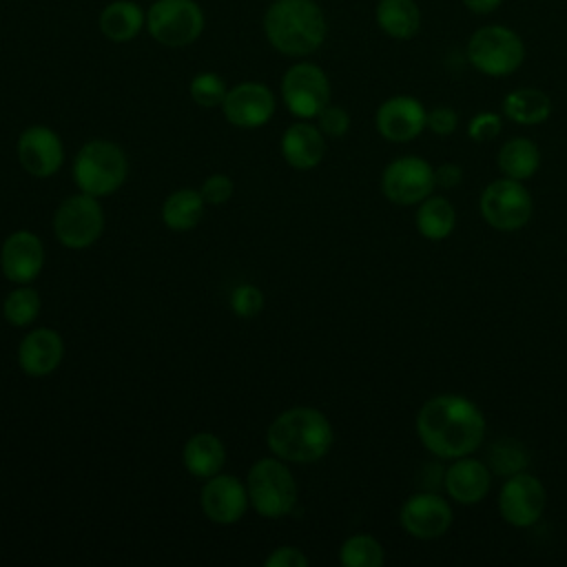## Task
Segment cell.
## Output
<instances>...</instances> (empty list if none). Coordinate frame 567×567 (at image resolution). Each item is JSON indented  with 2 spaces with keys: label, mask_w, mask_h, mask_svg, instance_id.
Masks as SVG:
<instances>
[{
  "label": "cell",
  "mask_w": 567,
  "mask_h": 567,
  "mask_svg": "<svg viewBox=\"0 0 567 567\" xmlns=\"http://www.w3.org/2000/svg\"><path fill=\"white\" fill-rule=\"evenodd\" d=\"M42 308V299L35 288L27 284H18L2 301V315L4 321L16 326V328H27L31 326Z\"/></svg>",
  "instance_id": "obj_29"
},
{
  "label": "cell",
  "mask_w": 567,
  "mask_h": 567,
  "mask_svg": "<svg viewBox=\"0 0 567 567\" xmlns=\"http://www.w3.org/2000/svg\"><path fill=\"white\" fill-rule=\"evenodd\" d=\"M317 126L326 137H343L350 128V115L343 106L328 104L323 111L317 115Z\"/></svg>",
  "instance_id": "obj_35"
},
{
  "label": "cell",
  "mask_w": 567,
  "mask_h": 567,
  "mask_svg": "<svg viewBox=\"0 0 567 567\" xmlns=\"http://www.w3.org/2000/svg\"><path fill=\"white\" fill-rule=\"evenodd\" d=\"M281 100L299 120L317 117L330 104V80L312 62H297L281 78Z\"/></svg>",
  "instance_id": "obj_10"
},
{
  "label": "cell",
  "mask_w": 567,
  "mask_h": 567,
  "mask_svg": "<svg viewBox=\"0 0 567 567\" xmlns=\"http://www.w3.org/2000/svg\"><path fill=\"white\" fill-rule=\"evenodd\" d=\"M97 27L106 40L122 44L146 29V13L133 0H113L100 11Z\"/></svg>",
  "instance_id": "obj_24"
},
{
  "label": "cell",
  "mask_w": 567,
  "mask_h": 567,
  "mask_svg": "<svg viewBox=\"0 0 567 567\" xmlns=\"http://www.w3.org/2000/svg\"><path fill=\"white\" fill-rule=\"evenodd\" d=\"M339 563L343 567H381L385 563V551L374 536L354 534L341 543Z\"/></svg>",
  "instance_id": "obj_30"
},
{
  "label": "cell",
  "mask_w": 567,
  "mask_h": 567,
  "mask_svg": "<svg viewBox=\"0 0 567 567\" xmlns=\"http://www.w3.org/2000/svg\"><path fill=\"white\" fill-rule=\"evenodd\" d=\"M55 239L71 250L93 246L104 233V208L100 197L78 193L66 197L53 215Z\"/></svg>",
  "instance_id": "obj_9"
},
{
  "label": "cell",
  "mask_w": 567,
  "mask_h": 567,
  "mask_svg": "<svg viewBox=\"0 0 567 567\" xmlns=\"http://www.w3.org/2000/svg\"><path fill=\"white\" fill-rule=\"evenodd\" d=\"M182 463L190 476L206 481L221 472L226 463V447L217 434L197 432L184 443Z\"/></svg>",
  "instance_id": "obj_22"
},
{
  "label": "cell",
  "mask_w": 567,
  "mask_h": 567,
  "mask_svg": "<svg viewBox=\"0 0 567 567\" xmlns=\"http://www.w3.org/2000/svg\"><path fill=\"white\" fill-rule=\"evenodd\" d=\"M64 359V339L53 328H35L18 346V365L27 377H49Z\"/></svg>",
  "instance_id": "obj_19"
},
{
  "label": "cell",
  "mask_w": 567,
  "mask_h": 567,
  "mask_svg": "<svg viewBox=\"0 0 567 567\" xmlns=\"http://www.w3.org/2000/svg\"><path fill=\"white\" fill-rule=\"evenodd\" d=\"M250 507L264 518H281L297 505V483L286 461L266 456L252 463L246 476Z\"/></svg>",
  "instance_id": "obj_6"
},
{
  "label": "cell",
  "mask_w": 567,
  "mask_h": 567,
  "mask_svg": "<svg viewBox=\"0 0 567 567\" xmlns=\"http://www.w3.org/2000/svg\"><path fill=\"white\" fill-rule=\"evenodd\" d=\"M306 565H308V556L292 545L275 547L264 560V567H306Z\"/></svg>",
  "instance_id": "obj_38"
},
{
  "label": "cell",
  "mask_w": 567,
  "mask_h": 567,
  "mask_svg": "<svg viewBox=\"0 0 567 567\" xmlns=\"http://www.w3.org/2000/svg\"><path fill=\"white\" fill-rule=\"evenodd\" d=\"M458 126V113L452 106H434L425 115V128L434 135H452Z\"/></svg>",
  "instance_id": "obj_37"
},
{
  "label": "cell",
  "mask_w": 567,
  "mask_h": 567,
  "mask_svg": "<svg viewBox=\"0 0 567 567\" xmlns=\"http://www.w3.org/2000/svg\"><path fill=\"white\" fill-rule=\"evenodd\" d=\"M434 188V168L419 155L396 157L381 173V190L385 199L399 206L421 204Z\"/></svg>",
  "instance_id": "obj_11"
},
{
  "label": "cell",
  "mask_w": 567,
  "mask_h": 567,
  "mask_svg": "<svg viewBox=\"0 0 567 567\" xmlns=\"http://www.w3.org/2000/svg\"><path fill=\"white\" fill-rule=\"evenodd\" d=\"M434 179H436V186H441L443 190L456 188L463 182V168L458 164L445 162L439 168H434Z\"/></svg>",
  "instance_id": "obj_39"
},
{
  "label": "cell",
  "mask_w": 567,
  "mask_h": 567,
  "mask_svg": "<svg viewBox=\"0 0 567 567\" xmlns=\"http://www.w3.org/2000/svg\"><path fill=\"white\" fill-rule=\"evenodd\" d=\"M503 113L507 120L523 126L543 124L551 115V100L543 89L520 86L503 97Z\"/></svg>",
  "instance_id": "obj_25"
},
{
  "label": "cell",
  "mask_w": 567,
  "mask_h": 567,
  "mask_svg": "<svg viewBox=\"0 0 567 567\" xmlns=\"http://www.w3.org/2000/svg\"><path fill=\"white\" fill-rule=\"evenodd\" d=\"M248 489L233 474H215L204 481L199 492V507L204 516L217 525H233L237 523L248 509Z\"/></svg>",
  "instance_id": "obj_14"
},
{
  "label": "cell",
  "mask_w": 567,
  "mask_h": 567,
  "mask_svg": "<svg viewBox=\"0 0 567 567\" xmlns=\"http://www.w3.org/2000/svg\"><path fill=\"white\" fill-rule=\"evenodd\" d=\"M452 507L436 492H416L399 509L403 532L419 540H434L452 525Z\"/></svg>",
  "instance_id": "obj_13"
},
{
  "label": "cell",
  "mask_w": 567,
  "mask_h": 567,
  "mask_svg": "<svg viewBox=\"0 0 567 567\" xmlns=\"http://www.w3.org/2000/svg\"><path fill=\"white\" fill-rule=\"evenodd\" d=\"M487 467L492 474H498L503 478L525 472L527 467V452L518 441L501 439L496 441L487 452Z\"/></svg>",
  "instance_id": "obj_31"
},
{
  "label": "cell",
  "mask_w": 567,
  "mask_h": 567,
  "mask_svg": "<svg viewBox=\"0 0 567 567\" xmlns=\"http://www.w3.org/2000/svg\"><path fill=\"white\" fill-rule=\"evenodd\" d=\"M416 230L430 241H441L452 235L456 226V210L447 197L430 195L416 208Z\"/></svg>",
  "instance_id": "obj_28"
},
{
  "label": "cell",
  "mask_w": 567,
  "mask_h": 567,
  "mask_svg": "<svg viewBox=\"0 0 567 567\" xmlns=\"http://www.w3.org/2000/svg\"><path fill=\"white\" fill-rule=\"evenodd\" d=\"M425 106L412 95H392L374 113V126L388 142H410L425 131Z\"/></svg>",
  "instance_id": "obj_17"
},
{
  "label": "cell",
  "mask_w": 567,
  "mask_h": 567,
  "mask_svg": "<svg viewBox=\"0 0 567 567\" xmlns=\"http://www.w3.org/2000/svg\"><path fill=\"white\" fill-rule=\"evenodd\" d=\"M443 487L452 501L474 505L487 496L492 487V470L472 454L454 458L443 474Z\"/></svg>",
  "instance_id": "obj_20"
},
{
  "label": "cell",
  "mask_w": 567,
  "mask_h": 567,
  "mask_svg": "<svg viewBox=\"0 0 567 567\" xmlns=\"http://www.w3.org/2000/svg\"><path fill=\"white\" fill-rule=\"evenodd\" d=\"M264 308V292L252 284H239L230 292V310L241 319H252Z\"/></svg>",
  "instance_id": "obj_33"
},
{
  "label": "cell",
  "mask_w": 567,
  "mask_h": 567,
  "mask_svg": "<svg viewBox=\"0 0 567 567\" xmlns=\"http://www.w3.org/2000/svg\"><path fill=\"white\" fill-rule=\"evenodd\" d=\"M501 131H503V120L494 111H481L467 124V137L472 142H492L501 135Z\"/></svg>",
  "instance_id": "obj_34"
},
{
  "label": "cell",
  "mask_w": 567,
  "mask_h": 567,
  "mask_svg": "<svg viewBox=\"0 0 567 567\" xmlns=\"http://www.w3.org/2000/svg\"><path fill=\"white\" fill-rule=\"evenodd\" d=\"M44 244L33 230H13L0 248V270L11 284H31L44 268Z\"/></svg>",
  "instance_id": "obj_18"
},
{
  "label": "cell",
  "mask_w": 567,
  "mask_h": 567,
  "mask_svg": "<svg viewBox=\"0 0 567 567\" xmlns=\"http://www.w3.org/2000/svg\"><path fill=\"white\" fill-rule=\"evenodd\" d=\"M221 111L237 128H259L275 115V95L264 82H239L228 89Z\"/></svg>",
  "instance_id": "obj_15"
},
{
  "label": "cell",
  "mask_w": 567,
  "mask_h": 567,
  "mask_svg": "<svg viewBox=\"0 0 567 567\" xmlns=\"http://www.w3.org/2000/svg\"><path fill=\"white\" fill-rule=\"evenodd\" d=\"M128 175L124 151L111 140H89L73 159L75 186L93 197H109L122 188Z\"/></svg>",
  "instance_id": "obj_4"
},
{
  "label": "cell",
  "mask_w": 567,
  "mask_h": 567,
  "mask_svg": "<svg viewBox=\"0 0 567 567\" xmlns=\"http://www.w3.org/2000/svg\"><path fill=\"white\" fill-rule=\"evenodd\" d=\"M146 31L162 47H188L204 31V11L195 0H155L146 11Z\"/></svg>",
  "instance_id": "obj_7"
},
{
  "label": "cell",
  "mask_w": 567,
  "mask_h": 567,
  "mask_svg": "<svg viewBox=\"0 0 567 567\" xmlns=\"http://www.w3.org/2000/svg\"><path fill=\"white\" fill-rule=\"evenodd\" d=\"M496 164L505 177L525 182L538 171L540 151L529 137H512L498 148Z\"/></svg>",
  "instance_id": "obj_27"
},
{
  "label": "cell",
  "mask_w": 567,
  "mask_h": 567,
  "mask_svg": "<svg viewBox=\"0 0 567 567\" xmlns=\"http://www.w3.org/2000/svg\"><path fill=\"white\" fill-rule=\"evenodd\" d=\"M478 210L487 226L501 233H514L529 224L534 199L518 179H494L485 186L478 199Z\"/></svg>",
  "instance_id": "obj_8"
},
{
  "label": "cell",
  "mask_w": 567,
  "mask_h": 567,
  "mask_svg": "<svg viewBox=\"0 0 567 567\" xmlns=\"http://www.w3.org/2000/svg\"><path fill=\"white\" fill-rule=\"evenodd\" d=\"M188 93L195 104H199L204 109H215V106H221V102L228 93V86L221 75H217L213 71H202L190 80Z\"/></svg>",
  "instance_id": "obj_32"
},
{
  "label": "cell",
  "mask_w": 567,
  "mask_h": 567,
  "mask_svg": "<svg viewBox=\"0 0 567 567\" xmlns=\"http://www.w3.org/2000/svg\"><path fill=\"white\" fill-rule=\"evenodd\" d=\"M547 507L545 485L529 472L505 478L498 492V512L512 527H532Z\"/></svg>",
  "instance_id": "obj_12"
},
{
  "label": "cell",
  "mask_w": 567,
  "mask_h": 567,
  "mask_svg": "<svg viewBox=\"0 0 567 567\" xmlns=\"http://www.w3.org/2000/svg\"><path fill=\"white\" fill-rule=\"evenodd\" d=\"M279 148L288 166L297 171H310L319 166L326 155V135L317 124L299 120L284 131Z\"/></svg>",
  "instance_id": "obj_21"
},
{
  "label": "cell",
  "mask_w": 567,
  "mask_h": 567,
  "mask_svg": "<svg viewBox=\"0 0 567 567\" xmlns=\"http://www.w3.org/2000/svg\"><path fill=\"white\" fill-rule=\"evenodd\" d=\"M204 197L195 188H177L162 204V221L173 233L193 230L204 217Z\"/></svg>",
  "instance_id": "obj_26"
},
{
  "label": "cell",
  "mask_w": 567,
  "mask_h": 567,
  "mask_svg": "<svg viewBox=\"0 0 567 567\" xmlns=\"http://www.w3.org/2000/svg\"><path fill=\"white\" fill-rule=\"evenodd\" d=\"M461 2L474 16H489L503 4V0H461Z\"/></svg>",
  "instance_id": "obj_40"
},
{
  "label": "cell",
  "mask_w": 567,
  "mask_h": 567,
  "mask_svg": "<svg viewBox=\"0 0 567 567\" xmlns=\"http://www.w3.org/2000/svg\"><path fill=\"white\" fill-rule=\"evenodd\" d=\"M465 55L478 73L487 78H507L525 62V42L505 24H485L467 38Z\"/></svg>",
  "instance_id": "obj_5"
},
{
  "label": "cell",
  "mask_w": 567,
  "mask_h": 567,
  "mask_svg": "<svg viewBox=\"0 0 567 567\" xmlns=\"http://www.w3.org/2000/svg\"><path fill=\"white\" fill-rule=\"evenodd\" d=\"M16 151L20 166L40 179L55 175L64 162V146L60 135L44 124L24 128L18 137Z\"/></svg>",
  "instance_id": "obj_16"
},
{
  "label": "cell",
  "mask_w": 567,
  "mask_h": 567,
  "mask_svg": "<svg viewBox=\"0 0 567 567\" xmlns=\"http://www.w3.org/2000/svg\"><path fill=\"white\" fill-rule=\"evenodd\" d=\"M374 22L392 40H412L421 31L423 13L416 0H379Z\"/></svg>",
  "instance_id": "obj_23"
},
{
  "label": "cell",
  "mask_w": 567,
  "mask_h": 567,
  "mask_svg": "<svg viewBox=\"0 0 567 567\" xmlns=\"http://www.w3.org/2000/svg\"><path fill=\"white\" fill-rule=\"evenodd\" d=\"M334 441L332 425L323 412L308 405L284 410L268 425V450L286 463H317L321 461Z\"/></svg>",
  "instance_id": "obj_2"
},
{
  "label": "cell",
  "mask_w": 567,
  "mask_h": 567,
  "mask_svg": "<svg viewBox=\"0 0 567 567\" xmlns=\"http://www.w3.org/2000/svg\"><path fill=\"white\" fill-rule=\"evenodd\" d=\"M199 193H202V197H204L206 204L219 206V204H226V202L233 197L235 184H233V179H230L228 175H224V173H213V175H208V177L204 179Z\"/></svg>",
  "instance_id": "obj_36"
},
{
  "label": "cell",
  "mask_w": 567,
  "mask_h": 567,
  "mask_svg": "<svg viewBox=\"0 0 567 567\" xmlns=\"http://www.w3.org/2000/svg\"><path fill=\"white\" fill-rule=\"evenodd\" d=\"M264 33L281 55L306 58L323 44L328 20L315 0H275L264 13Z\"/></svg>",
  "instance_id": "obj_3"
},
{
  "label": "cell",
  "mask_w": 567,
  "mask_h": 567,
  "mask_svg": "<svg viewBox=\"0 0 567 567\" xmlns=\"http://www.w3.org/2000/svg\"><path fill=\"white\" fill-rule=\"evenodd\" d=\"M481 408L461 394H436L416 414V434L436 458H461L476 452L485 439Z\"/></svg>",
  "instance_id": "obj_1"
}]
</instances>
